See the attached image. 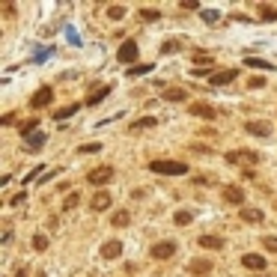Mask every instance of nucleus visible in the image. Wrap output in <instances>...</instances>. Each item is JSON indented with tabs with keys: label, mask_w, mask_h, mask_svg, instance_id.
Returning <instances> with one entry per match:
<instances>
[{
	"label": "nucleus",
	"mask_w": 277,
	"mask_h": 277,
	"mask_svg": "<svg viewBox=\"0 0 277 277\" xmlns=\"http://www.w3.org/2000/svg\"><path fill=\"white\" fill-rule=\"evenodd\" d=\"M101 149V143H87V146H81V152L87 155V152H99Z\"/></svg>",
	"instance_id": "nucleus-37"
},
{
	"label": "nucleus",
	"mask_w": 277,
	"mask_h": 277,
	"mask_svg": "<svg viewBox=\"0 0 277 277\" xmlns=\"http://www.w3.org/2000/svg\"><path fill=\"white\" fill-rule=\"evenodd\" d=\"M158 18H161L158 9H140V21H158Z\"/></svg>",
	"instance_id": "nucleus-26"
},
{
	"label": "nucleus",
	"mask_w": 277,
	"mask_h": 277,
	"mask_svg": "<svg viewBox=\"0 0 277 277\" xmlns=\"http://www.w3.org/2000/svg\"><path fill=\"white\" fill-rule=\"evenodd\" d=\"M123 256V242H104L101 245V259H120Z\"/></svg>",
	"instance_id": "nucleus-10"
},
{
	"label": "nucleus",
	"mask_w": 277,
	"mask_h": 277,
	"mask_svg": "<svg viewBox=\"0 0 277 277\" xmlns=\"http://www.w3.org/2000/svg\"><path fill=\"white\" fill-rule=\"evenodd\" d=\"M149 69H152V66H149V63H143V66H134V69H128V75H146Z\"/></svg>",
	"instance_id": "nucleus-33"
},
{
	"label": "nucleus",
	"mask_w": 277,
	"mask_h": 277,
	"mask_svg": "<svg viewBox=\"0 0 277 277\" xmlns=\"http://www.w3.org/2000/svg\"><path fill=\"white\" fill-rule=\"evenodd\" d=\"M149 170L152 173H167V176H185L188 164H182V161H152Z\"/></svg>",
	"instance_id": "nucleus-2"
},
{
	"label": "nucleus",
	"mask_w": 277,
	"mask_h": 277,
	"mask_svg": "<svg viewBox=\"0 0 277 277\" xmlns=\"http://www.w3.org/2000/svg\"><path fill=\"white\" fill-rule=\"evenodd\" d=\"M110 194L107 191H99L96 197H93V200H90V206H93V212H104V209H110Z\"/></svg>",
	"instance_id": "nucleus-11"
},
{
	"label": "nucleus",
	"mask_w": 277,
	"mask_h": 277,
	"mask_svg": "<svg viewBox=\"0 0 277 277\" xmlns=\"http://www.w3.org/2000/svg\"><path fill=\"white\" fill-rule=\"evenodd\" d=\"M33 248H36V251H45V248H48V239H45L42 232H39V235H33Z\"/></svg>",
	"instance_id": "nucleus-29"
},
{
	"label": "nucleus",
	"mask_w": 277,
	"mask_h": 277,
	"mask_svg": "<svg viewBox=\"0 0 277 277\" xmlns=\"http://www.w3.org/2000/svg\"><path fill=\"white\" fill-rule=\"evenodd\" d=\"M242 265L251 268V271H265V259H262L259 253H245V256H242Z\"/></svg>",
	"instance_id": "nucleus-12"
},
{
	"label": "nucleus",
	"mask_w": 277,
	"mask_h": 277,
	"mask_svg": "<svg viewBox=\"0 0 277 277\" xmlns=\"http://www.w3.org/2000/svg\"><path fill=\"white\" fill-rule=\"evenodd\" d=\"M262 248L271 251V253H277V239H274V235H265V239H262Z\"/></svg>",
	"instance_id": "nucleus-30"
},
{
	"label": "nucleus",
	"mask_w": 277,
	"mask_h": 277,
	"mask_svg": "<svg viewBox=\"0 0 277 277\" xmlns=\"http://www.w3.org/2000/svg\"><path fill=\"white\" fill-rule=\"evenodd\" d=\"M239 215H242L248 224H259V221H262V212H259V209H242Z\"/></svg>",
	"instance_id": "nucleus-18"
},
{
	"label": "nucleus",
	"mask_w": 277,
	"mask_h": 277,
	"mask_svg": "<svg viewBox=\"0 0 277 277\" xmlns=\"http://www.w3.org/2000/svg\"><path fill=\"white\" fill-rule=\"evenodd\" d=\"M77 203H81V197H77V194H69V197H66V203H63V209H66V212H72Z\"/></svg>",
	"instance_id": "nucleus-28"
},
{
	"label": "nucleus",
	"mask_w": 277,
	"mask_h": 277,
	"mask_svg": "<svg viewBox=\"0 0 277 277\" xmlns=\"http://www.w3.org/2000/svg\"><path fill=\"white\" fill-rule=\"evenodd\" d=\"M176 253V242H158L155 248H152V256L155 259H170Z\"/></svg>",
	"instance_id": "nucleus-8"
},
{
	"label": "nucleus",
	"mask_w": 277,
	"mask_h": 277,
	"mask_svg": "<svg viewBox=\"0 0 277 277\" xmlns=\"http://www.w3.org/2000/svg\"><path fill=\"white\" fill-rule=\"evenodd\" d=\"M182 9H200V3L197 0H182Z\"/></svg>",
	"instance_id": "nucleus-38"
},
{
	"label": "nucleus",
	"mask_w": 277,
	"mask_h": 277,
	"mask_svg": "<svg viewBox=\"0 0 277 277\" xmlns=\"http://www.w3.org/2000/svg\"><path fill=\"white\" fill-rule=\"evenodd\" d=\"M39 170H42V167H36V170H33V173H27V176H24V185H27V182H33V179H36V176H39Z\"/></svg>",
	"instance_id": "nucleus-39"
},
{
	"label": "nucleus",
	"mask_w": 277,
	"mask_h": 277,
	"mask_svg": "<svg viewBox=\"0 0 277 277\" xmlns=\"http://www.w3.org/2000/svg\"><path fill=\"white\" fill-rule=\"evenodd\" d=\"M200 245H203V248L221 251V248H224V239H221V235H200Z\"/></svg>",
	"instance_id": "nucleus-15"
},
{
	"label": "nucleus",
	"mask_w": 277,
	"mask_h": 277,
	"mask_svg": "<svg viewBox=\"0 0 277 277\" xmlns=\"http://www.w3.org/2000/svg\"><path fill=\"white\" fill-rule=\"evenodd\" d=\"M245 66H253V69H271V63H265V60H253V57H248Z\"/></svg>",
	"instance_id": "nucleus-31"
},
{
	"label": "nucleus",
	"mask_w": 277,
	"mask_h": 277,
	"mask_svg": "<svg viewBox=\"0 0 277 277\" xmlns=\"http://www.w3.org/2000/svg\"><path fill=\"white\" fill-rule=\"evenodd\" d=\"M9 203H12V206H21V203H27V194H24V191H21V194H15Z\"/></svg>",
	"instance_id": "nucleus-36"
},
{
	"label": "nucleus",
	"mask_w": 277,
	"mask_h": 277,
	"mask_svg": "<svg viewBox=\"0 0 277 277\" xmlns=\"http://www.w3.org/2000/svg\"><path fill=\"white\" fill-rule=\"evenodd\" d=\"M188 271H191V274H197V277H206V274L212 271V262H209V259H191Z\"/></svg>",
	"instance_id": "nucleus-13"
},
{
	"label": "nucleus",
	"mask_w": 277,
	"mask_h": 277,
	"mask_svg": "<svg viewBox=\"0 0 277 277\" xmlns=\"http://www.w3.org/2000/svg\"><path fill=\"white\" fill-rule=\"evenodd\" d=\"M191 116H200V120H215V107L206 101H194L191 104Z\"/></svg>",
	"instance_id": "nucleus-9"
},
{
	"label": "nucleus",
	"mask_w": 277,
	"mask_h": 277,
	"mask_svg": "<svg viewBox=\"0 0 277 277\" xmlns=\"http://www.w3.org/2000/svg\"><path fill=\"white\" fill-rule=\"evenodd\" d=\"M235 77H239V69H224V72H215L209 77V84L212 87H227L229 81H235Z\"/></svg>",
	"instance_id": "nucleus-5"
},
{
	"label": "nucleus",
	"mask_w": 277,
	"mask_h": 277,
	"mask_svg": "<svg viewBox=\"0 0 277 277\" xmlns=\"http://www.w3.org/2000/svg\"><path fill=\"white\" fill-rule=\"evenodd\" d=\"M227 164H245V167H251V164H259V155L256 152H251V149H229L227 152Z\"/></svg>",
	"instance_id": "nucleus-1"
},
{
	"label": "nucleus",
	"mask_w": 277,
	"mask_h": 277,
	"mask_svg": "<svg viewBox=\"0 0 277 277\" xmlns=\"http://www.w3.org/2000/svg\"><path fill=\"white\" fill-rule=\"evenodd\" d=\"M116 60H120V63H134L137 60V42H131V39L123 42L120 51H116Z\"/></svg>",
	"instance_id": "nucleus-6"
},
{
	"label": "nucleus",
	"mask_w": 277,
	"mask_h": 277,
	"mask_svg": "<svg viewBox=\"0 0 277 277\" xmlns=\"http://www.w3.org/2000/svg\"><path fill=\"white\" fill-rule=\"evenodd\" d=\"M224 200L232 203V206H242V203H245V191H242L239 185H227V188H224Z\"/></svg>",
	"instance_id": "nucleus-7"
},
{
	"label": "nucleus",
	"mask_w": 277,
	"mask_h": 277,
	"mask_svg": "<svg viewBox=\"0 0 277 277\" xmlns=\"http://www.w3.org/2000/svg\"><path fill=\"white\" fill-rule=\"evenodd\" d=\"M191 218H194V212H188V209H182V212H176V215H173V221H176L179 227H185V224H191Z\"/></svg>",
	"instance_id": "nucleus-23"
},
{
	"label": "nucleus",
	"mask_w": 277,
	"mask_h": 277,
	"mask_svg": "<svg viewBox=\"0 0 277 277\" xmlns=\"http://www.w3.org/2000/svg\"><path fill=\"white\" fill-rule=\"evenodd\" d=\"M110 224H113V227H128V224H131V215H128V212H116V215L110 218Z\"/></svg>",
	"instance_id": "nucleus-21"
},
{
	"label": "nucleus",
	"mask_w": 277,
	"mask_h": 277,
	"mask_svg": "<svg viewBox=\"0 0 277 277\" xmlns=\"http://www.w3.org/2000/svg\"><path fill=\"white\" fill-rule=\"evenodd\" d=\"M164 99H167V101H185V99H188V93H185V90H179V87H173V90H167V93H164Z\"/></svg>",
	"instance_id": "nucleus-20"
},
{
	"label": "nucleus",
	"mask_w": 277,
	"mask_h": 277,
	"mask_svg": "<svg viewBox=\"0 0 277 277\" xmlns=\"http://www.w3.org/2000/svg\"><path fill=\"white\" fill-rule=\"evenodd\" d=\"M248 131L256 134V137H268L271 134V126L268 123H248Z\"/></svg>",
	"instance_id": "nucleus-14"
},
{
	"label": "nucleus",
	"mask_w": 277,
	"mask_h": 277,
	"mask_svg": "<svg viewBox=\"0 0 277 277\" xmlns=\"http://www.w3.org/2000/svg\"><path fill=\"white\" fill-rule=\"evenodd\" d=\"M107 93H110V87H99V90H93V93H90V99H87V104H99Z\"/></svg>",
	"instance_id": "nucleus-19"
},
{
	"label": "nucleus",
	"mask_w": 277,
	"mask_h": 277,
	"mask_svg": "<svg viewBox=\"0 0 277 277\" xmlns=\"http://www.w3.org/2000/svg\"><path fill=\"white\" fill-rule=\"evenodd\" d=\"M75 113H77V104H69V107H60V110H57V120L63 123V120H69V116H75Z\"/></svg>",
	"instance_id": "nucleus-25"
},
{
	"label": "nucleus",
	"mask_w": 277,
	"mask_h": 277,
	"mask_svg": "<svg viewBox=\"0 0 277 277\" xmlns=\"http://www.w3.org/2000/svg\"><path fill=\"white\" fill-rule=\"evenodd\" d=\"M107 18L123 21V18H126V6H107Z\"/></svg>",
	"instance_id": "nucleus-24"
},
{
	"label": "nucleus",
	"mask_w": 277,
	"mask_h": 277,
	"mask_svg": "<svg viewBox=\"0 0 277 277\" xmlns=\"http://www.w3.org/2000/svg\"><path fill=\"white\" fill-rule=\"evenodd\" d=\"M24 140H27V146H30V149H42V143H45V134H42V131H33V134H27Z\"/></svg>",
	"instance_id": "nucleus-17"
},
{
	"label": "nucleus",
	"mask_w": 277,
	"mask_h": 277,
	"mask_svg": "<svg viewBox=\"0 0 277 277\" xmlns=\"http://www.w3.org/2000/svg\"><path fill=\"white\" fill-rule=\"evenodd\" d=\"M113 167L110 164H104V167H96V170H90V176H87V182L90 185H96V188H101V185H107L110 179H113Z\"/></svg>",
	"instance_id": "nucleus-3"
},
{
	"label": "nucleus",
	"mask_w": 277,
	"mask_h": 277,
	"mask_svg": "<svg viewBox=\"0 0 277 277\" xmlns=\"http://www.w3.org/2000/svg\"><path fill=\"white\" fill-rule=\"evenodd\" d=\"M248 87H251V90H259V87H265V77H251V81H248Z\"/></svg>",
	"instance_id": "nucleus-34"
},
{
	"label": "nucleus",
	"mask_w": 277,
	"mask_h": 277,
	"mask_svg": "<svg viewBox=\"0 0 277 277\" xmlns=\"http://www.w3.org/2000/svg\"><path fill=\"white\" fill-rule=\"evenodd\" d=\"M51 101H54V90L51 87H42V90H36V96L30 99V107L39 110V107H48Z\"/></svg>",
	"instance_id": "nucleus-4"
},
{
	"label": "nucleus",
	"mask_w": 277,
	"mask_h": 277,
	"mask_svg": "<svg viewBox=\"0 0 277 277\" xmlns=\"http://www.w3.org/2000/svg\"><path fill=\"white\" fill-rule=\"evenodd\" d=\"M36 126H39V120H36V116H30V120H27V123H21V137H27V134H33V131H36Z\"/></svg>",
	"instance_id": "nucleus-22"
},
{
	"label": "nucleus",
	"mask_w": 277,
	"mask_h": 277,
	"mask_svg": "<svg viewBox=\"0 0 277 277\" xmlns=\"http://www.w3.org/2000/svg\"><path fill=\"white\" fill-rule=\"evenodd\" d=\"M173 51H179V42H176V39H167V42L161 45V54L167 57V54H173Z\"/></svg>",
	"instance_id": "nucleus-27"
},
{
	"label": "nucleus",
	"mask_w": 277,
	"mask_h": 277,
	"mask_svg": "<svg viewBox=\"0 0 277 277\" xmlns=\"http://www.w3.org/2000/svg\"><path fill=\"white\" fill-rule=\"evenodd\" d=\"M149 126H155V120H152V116H146V120L134 123V126H131V131H140V128H149Z\"/></svg>",
	"instance_id": "nucleus-32"
},
{
	"label": "nucleus",
	"mask_w": 277,
	"mask_h": 277,
	"mask_svg": "<svg viewBox=\"0 0 277 277\" xmlns=\"http://www.w3.org/2000/svg\"><path fill=\"white\" fill-rule=\"evenodd\" d=\"M259 18L262 21H277V6H268V3H259Z\"/></svg>",
	"instance_id": "nucleus-16"
},
{
	"label": "nucleus",
	"mask_w": 277,
	"mask_h": 277,
	"mask_svg": "<svg viewBox=\"0 0 277 277\" xmlns=\"http://www.w3.org/2000/svg\"><path fill=\"white\" fill-rule=\"evenodd\" d=\"M203 21H206V24H215V21H218V12H209V9H203Z\"/></svg>",
	"instance_id": "nucleus-35"
}]
</instances>
